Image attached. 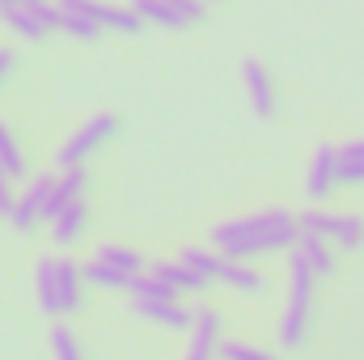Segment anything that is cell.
<instances>
[{"instance_id": "1", "label": "cell", "mask_w": 364, "mask_h": 360, "mask_svg": "<svg viewBox=\"0 0 364 360\" xmlns=\"http://www.w3.org/2000/svg\"><path fill=\"white\" fill-rule=\"evenodd\" d=\"M301 242V216L288 208H267V212H250L237 221H220L208 233V246H216L229 259H259V255H279V250H296Z\"/></svg>"}, {"instance_id": "2", "label": "cell", "mask_w": 364, "mask_h": 360, "mask_svg": "<svg viewBox=\"0 0 364 360\" xmlns=\"http://www.w3.org/2000/svg\"><path fill=\"white\" fill-rule=\"evenodd\" d=\"M314 268L305 259H288V297H284V314H279V348H301L305 327H309V305H314Z\"/></svg>"}, {"instance_id": "3", "label": "cell", "mask_w": 364, "mask_h": 360, "mask_svg": "<svg viewBox=\"0 0 364 360\" xmlns=\"http://www.w3.org/2000/svg\"><path fill=\"white\" fill-rule=\"evenodd\" d=\"M114 132H119V115H93V119H85V123L60 144V153H55V170H77V166H85V157H93Z\"/></svg>"}, {"instance_id": "4", "label": "cell", "mask_w": 364, "mask_h": 360, "mask_svg": "<svg viewBox=\"0 0 364 360\" xmlns=\"http://www.w3.org/2000/svg\"><path fill=\"white\" fill-rule=\"evenodd\" d=\"M301 233H318L343 250H360L364 246V216H343V212H322V208H309L301 212Z\"/></svg>"}, {"instance_id": "5", "label": "cell", "mask_w": 364, "mask_h": 360, "mask_svg": "<svg viewBox=\"0 0 364 360\" xmlns=\"http://www.w3.org/2000/svg\"><path fill=\"white\" fill-rule=\"evenodd\" d=\"M0 21H4V30H9V34L38 43V38H47L51 30H60V4H51V0L13 4V9H4V13H0Z\"/></svg>"}, {"instance_id": "6", "label": "cell", "mask_w": 364, "mask_h": 360, "mask_svg": "<svg viewBox=\"0 0 364 360\" xmlns=\"http://www.w3.org/2000/svg\"><path fill=\"white\" fill-rule=\"evenodd\" d=\"M51 186H55V174H51V170H47V174H34V179L21 186V195H17V203H13V216H9V225H13L17 233H34L38 225H47Z\"/></svg>"}, {"instance_id": "7", "label": "cell", "mask_w": 364, "mask_h": 360, "mask_svg": "<svg viewBox=\"0 0 364 360\" xmlns=\"http://www.w3.org/2000/svg\"><path fill=\"white\" fill-rule=\"evenodd\" d=\"M132 9L153 21V26H166V30H186L195 21H203V9L208 0H132Z\"/></svg>"}, {"instance_id": "8", "label": "cell", "mask_w": 364, "mask_h": 360, "mask_svg": "<svg viewBox=\"0 0 364 360\" xmlns=\"http://www.w3.org/2000/svg\"><path fill=\"white\" fill-rule=\"evenodd\" d=\"M335 186H343L339 182V149L335 144H318L314 157H309V170H305V195L314 203H326L335 195Z\"/></svg>"}, {"instance_id": "9", "label": "cell", "mask_w": 364, "mask_h": 360, "mask_svg": "<svg viewBox=\"0 0 364 360\" xmlns=\"http://www.w3.org/2000/svg\"><path fill=\"white\" fill-rule=\"evenodd\" d=\"M186 352L182 360H216L220 356V314L216 309H195V327L186 331Z\"/></svg>"}, {"instance_id": "10", "label": "cell", "mask_w": 364, "mask_h": 360, "mask_svg": "<svg viewBox=\"0 0 364 360\" xmlns=\"http://www.w3.org/2000/svg\"><path fill=\"white\" fill-rule=\"evenodd\" d=\"M242 85H246V102L259 119H272L275 115V85H272V73L263 68V60H242Z\"/></svg>"}, {"instance_id": "11", "label": "cell", "mask_w": 364, "mask_h": 360, "mask_svg": "<svg viewBox=\"0 0 364 360\" xmlns=\"http://www.w3.org/2000/svg\"><path fill=\"white\" fill-rule=\"evenodd\" d=\"M34 301L47 318H64L60 309V255H38L34 263Z\"/></svg>"}, {"instance_id": "12", "label": "cell", "mask_w": 364, "mask_h": 360, "mask_svg": "<svg viewBox=\"0 0 364 360\" xmlns=\"http://www.w3.org/2000/svg\"><path fill=\"white\" fill-rule=\"evenodd\" d=\"M60 4V30L90 43L102 34V21H97V0H55Z\"/></svg>"}, {"instance_id": "13", "label": "cell", "mask_w": 364, "mask_h": 360, "mask_svg": "<svg viewBox=\"0 0 364 360\" xmlns=\"http://www.w3.org/2000/svg\"><path fill=\"white\" fill-rule=\"evenodd\" d=\"M136 314L149 322V327H161V331H191L195 327V309H186L182 301H136Z\"/></svg>"}, {"instance_id": "14", "label": "cell", "mask_w": 364, "mask_h": 360, "mask_svg": "<svg viewBox=\"0 0 364 360\" xmlns=\"http://www.w3.org/2000/svg\"><path fill=\"white\" fill-rule=\"evenodd\" d=\"M85 186H90V174H85V166H77V170H60V174H55V186H51V199H47V225H51V221H55L64 208L81 203Z\"/></svg>"}, {"instance_id": "15", "label": "cell", "mask_w": 364, "mask_h": 360, "mask_svg": "<svg viewBox=\"0 0 364 360\" xmlns=\"http://www.w3.org/2000/svg\"><path fill=\"white\" fill-rule=\"evenodd\" d=\"M220 284L242 292V297H263L267 292V275L250 268V259H229L225 255V268H220Z\"/></svg>"}, {"instance_id": "16", "label": "cell", "mask_w": 364, "mask_h": 360, "mask_svg": "<svg viewBox=\"0 0 364 360\" xmlns=\"http://www.w3.org/2000/svg\"><path fill=\"white\" fill-rule=\"evenodd\" d=\"M85 229H90V208H85V199H81V203L64 208V212L51 221V242H55L60 250H68V246H77V242L85 238Z\"/></svg>"}, {"instance_id": "17", "label": "cell", "mask_w": 364, "mask_h": 360, "mask_svg": "<svg viewBox=\"0 0 364 360\" xmlns=\"http://www.w3.org/2000/svg\"><path fill=\"white\" fill-rule=\"evenodd\" d=\"M81 288H85V268L77 259L60 255V309L64 314H77L81 309V297H85Z\"/></svg>"}, {"instance_id": "18", "label": "cell", "mask_w": 364, "mask_h": 360, "mask_svg": "<svg viewBox=\"0 0 364 360\" xmlns=\"http://www.w3.org/2000/svg\"><path fill=\"white\" fill-rule=\"evenodd\" d=\"M296 259H305L314 275H331L335 271V242H326V238H318V233H301V242H296V250H292Z\"/></svg>"}, {"instance_id": "19", "label": "cell", "mask_w": 364, "mask_h": 360, "mask_svg": "<svg viewBox=\"0 0 364 360\" xmlns=\"http://www.w3.org/2000/svg\"><path fill=\"white\" fill-rule=\"evenodd\" d=\"M97 21H102V30H119V34H140L144 30V17L132 4H110V0H97Z\"/></svg>"}, {"instance_id": "20", "label": "cell", "mask_w": 364, "mask_h": 360, "mask_svg": "<svg viewBox=\"0 0 364 360\" xmlns=\"http://www.w3.org/2000/svg\"><path fill=\"white\" fill-rule=\"evenodd\" d=\"M93 259H102V263H110V268L127 271V275H144V271H149V259H144L136 246H119V242H102V246L93 250Z\"/></svg>"}, {"instance_id": "21", "label": "cell", "mask_w": 364, "mask_h": 360, "mask_svg": "<svg viewBox=\"0 0 364 360\" xmlns=\"http://www.w3.org/2000/svg\"><path fill=\"white\" fill-rule=\"evenodd\" d=\"M178 259H182L191 271H199L208 284H212V280H220V268H225V255H220L216 246H182Z\"/></svg>"}, {"instance_id": "22", "label": "cell", "mask_w": 364, "mask_h": 360, "mask_svg": "<svg viewBox=\"0 0 364 360\" xmlns=\"http://www.w3.org/2000/svg\"><path fill=\"white\" fill-rule=\"evenodd\" d=\"M153 271L161 275V280H170L178 292H203L208 288V280L199 275V271H191L182 259H166V263H153Z\"/></svg>"}, {"instance_id": "23", "label": "cell", "mask_w": 364, "mask_h": 360, "mask_svg": "<svg viewBox=\"0 0 364 360\" xmlns=\"http://www.w3.org/2000/svg\"><path fill=\"white\" fill-rule=\"evenodd\" d=\"M85 280L97 284V288H110V292H132V284H136V275L110 268V263H102V259H90V263H85Z\"/></svg>"}, {"instance_id": "24", "label": "cell", "mask_w": 364, "mask_h": 360, "mask_svg": "<svg viewBox=\"0 0 364 360\" xmlns=\"http://www.w3.org/2000/svg\"><path fill=\"white\" fill-rule=\"evenodd\" d=\"M339 182L343 186H364V140L339 144Z\"/></svg>"}, {"instance_id": "25", "label": "cell", "mask_w": 364, "mask_h": 360, "mask_svg": "<svg viewBox=\"0 0 364 360\" xmlns=\"http://www.w3.org/2000/svg\"><path fill=\"white\" fill-rule=\"evenodd\" d=\"M0 166H4L17 182L26 179V153H21V140L13 136V123H4V119H0Z\"/></svg>"}, {"instance_id": "26", "label": "cell", "mask_w": 364, "mask_h": 360, "mask_svg": "<svg viewBox=\"0 0 364 360\" xmlns=\"http://www.w3.org/2000/svg\"><path fill=\"white\" fill-rule=\"evenodd\" d=\"M47 339H51V356H55V360H85V348H81V339L73 335V327L55 322Z\"/></svg>"}, {"instance_id": "27", "label": "cell", "mask_w": 364, "mask_h": 360, "mask_svg": "<svg viewBox=\"0 0 364 360\" xmlns=\"http://www.w3.org/2000/svg\"><path fill=\"white\" fill-rule=\"evenodd\" d=\"M220 360H275V352L255 348V344H246V339H225V344H220Z\"/></svg>"}, {"instance_id": "28", "label": "cell", "mask_w": 364, "mask_h": 360, "mask_svg": "<svg viewBox=\"0 0 364 360\" xmlns=\"http://www.w3.org/2000/svg\"><path fill=\"white\" fill-rule=\"evenodd\" d=\"M13 186H17V179L0 166V221L13 216V203H17V191H13Z\"/></svg>"}, {"instance_id": "29", "label": "cell", "mask_w": 364, "mask_h": 360, "mask_svg": "<svg viewBox=\"0 0 364 360\" xmlns=\"http://www.w3.org/2000/svg\"><path fill=\"white\" fill-rule=\"evenodd\" d=\"M9 77H13V51H9V47H0V85H4Z\"/></svg>"}, {"instance_id": "30", "label": "cell", "mask_w": 364, "mask_h": 360, "mask_svg": "<svg viewBox=\"0 0 364 360\" xmlns=\"http://www.w3.org/2000/svg\"><path fill=\"white\" fill-rule=\"evenodd\" d=\"M13 4H34V0H0V13H4V9H13Z\"/></svg>"}]
</instances>
